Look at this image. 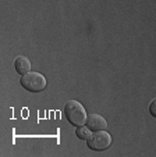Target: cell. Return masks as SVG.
<instances>
[{
    "label": "cell",
    "mask_w": 156,
    "mask_h": 157,
    "mask_svg": "<svg viewBox=\"0 0 156 157\" xmlns=\"http://www.w3.org/2000/svg\"><path fill=\"white\" fill-rule=\"evenodd\" d=\"M64 114L66 118L68 120L71 125L74 127H81L86 121V111L84 106L77 100H68L64 106Z\"/></svg>",
    "instance_id": "obj_1"
},
{
    "label": "cell",
    "mask_w": 156,
    "mask_h": 157,
    "mask_svg": "<svg viewBox=\"0 0 156 157\" xmlns=\"http://www.w3.org/2000/svg\"><path fill=\"white\" fill-rule=\"evenodd\" d=\"M20 83L24 89H27L30 92L39 93L42 90H45L47 81L45 78V75H42L41 72H28V74L21 77Z\"/></svg>",
    "instance_id": "obj_2"
},
{
    "label": "cell",
    "mask_w": 156,
    "mask_h": 157,
    "mask_svg": "<svg viewBox=\"0 0 156 157\" xmlns=\"http://www.w3.org/2000/svg\"><path fill=\"white\" fill-rule=\"evenodd\" d=\"M86 143H88V147L92 149V150H106L112 145V136L106 131H95L94 133H91V136L88 138Z\"/></svg>",
    "instance_id": "obj_3"
},
{
    "label": "cell",
    "mask_w": 156,
    "mask_h": 157,
    "mask_svg": "<svg viewBox=\"0 0 156 157\" xmlns=\"http://www.w3.org/2000/svg\"><path fill=\"white\" fill-rule=\"evenodd\" d=\"M85 125L91 131H94V132L95 131H105L107 128L106 120L103 118L102 116H99V114H89V116L86 117Z\"/></svg>",
    "instance_id": "obj_4"
},
{
    "label": "cell",
    "mask_w": 156,
    "mask_h": 157,
    "mask_svg": "<svg viewBox=\"0 0 156 157\" xmlns=\"http://www.w3.org/2000/svg\"><path fill=\"white\" fill-rule=\"evenodd\" d=\"M14 68L18 74L22 77V75L31 72V61L24 56H18L14 61Z\"/></svg>",
    "instance_id": "obj_5"
},
{
    "label": "cell",
    "mask_w": 156,
    "mask_h": 157,
    "mask_svg": "<svg viewBox=\"0 0 156 157\" xmlns=\"http://www.w3.org/2000/svg\"><path fill=\"white\" fill-rule=\"evenodd\" d=\"M75 135L80 138L81 140H88V138L91 136V129H89L86 125H85V127H84V125H81V127H77Z\"/></svg>",
    "instance_id": "obj_6"
},
{
    "label": "cell",
    "mask_w": 156,
    "mask_h": 157,
    "mask_svg": "<svg viewBox=\"0 0 156 157\" xmlns=\"http://www.w3.org/2000/svg\"><path fill=\"white\" fill-rule=\"evenodd\" d=\"M149 113H150V116L156 118V98L153 99V100L150 101V104H149Z\"/></svg>",
    "instance_id": "obj_7"
}]
</instances>
